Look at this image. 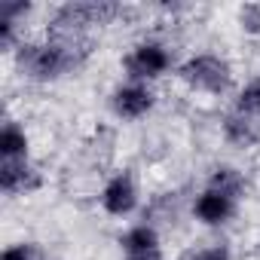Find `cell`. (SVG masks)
<instances>
[{"mask_svg": "<svg viewBox=\"0 0 260 260\" xmlns=\"http://www.w3.org/2000/svg\"><path fill=\"white\" fill-rule=\"evenodd\" d=\"M156 101H159V95L150 83H132V80L116 83L110 89V98H107L110 113L122 122H138V119L150 116Z\"/></svg>", "mask_w": 260, "mask_h": 260, "instance_id": "cell-6", "label": "cell"}, {"mask_svg": "<svg viewBox=\"0 0 260 260\" xmlns=\"http://www.w3.org/2000/svg\"><path fill=\"white\" fill-rule=\"evenodd\" d=\"M119 68H122V77L132 80V83H156L162 80L166 74H172L178 68L175 61V52L166 40L159 37H141L135 40L132 46L125 49V55L119 58Z\"/></svg>", "mask_w": 260, "mask_h": 260, "instance_id": "cell-4", "label": "cell"}, {"mask_svg": "<svg viewBox=\"0 0 260 260\" xmlns=\"http://www.w3.org/2000/svg\"><path fill=\"white\" fill-rule=\"evenodd\" d=\"M125 7L113 0H71L52 10L46 34L55 37H89L92 28H107L125 19Z\"/></svg>", "mask_w": 260, "mask_h": 260, "instance_id": "cell-2", "label": "cell"}, {"mask_svg": "<svg viewBox=\"0 0 260 260\" xmlns=\"http://www.w3.org/2000/svg\"><path fill=\"white\" fill-rule=\"evenodd\" d=\"M236 19H239L242 34L260 40V4H245V7H239V10H236Z\"/></svg>", "mask_w": 260, "mask_h": 260, "instance_id": "cell-17", "label": "cell"}, {"mask_svg": "<svg viewBox=\"0 0 260 260\" xmlns=\"http://www.w3.org/2000/svg\"><path fill=\"white\" fill-rule=\"evenodd\" d=\"M122 257H132V254H150V251H162V236L159 230L150 223V220H141V223H132L125 226L116 239Z\"/></svg>", "mask_w": 260, "mask_h": 260, "instance_id": "cell-10", "label": "cell"}, {"mask_svg": "<svg viewBox=\"0 0 260 260\" xmlns=\"http://www.w3.org/2000/svg\"><path fill=\"white\" fill-rule=\"evenodd\" d=\"M98 205L107 217H132L138 208H141V190H138V181L128 169H119L113 175H107V181L101 184L98 190Z\"/></svg>", "mask_w": 260, "mask_h": 260, "instance_id": "cell-5", "label": "cell"}, {"mask_svg": "<svg viewBox=\"0 0 260 260\" xmlns=\"http://www.w3.org/2000/svg\"><path fill=\"white\" fill-rule=\"evenodd\" d=\"M31 13H34V4H28V0H0V22L25 25Z\"/></svg>", "mask_w": 260, "mask_h": 260, "instance_id": "cell-15", "label": "cell"}, {"mask_svg": "<svg viewBox=\"0 0 260 260\" xmlns=\"http://www.w3.org/2000/svg\"><path fill=\"white\" fill-rule=\"evenodd\" d=\"M92 52L89 37H55L43 34L37 40H22V46L10 55L16 71L31 83H58L68 74L80 71Z\"/></svg>", "mask_w": 260, "mask_h": 260, "instance_id": "cell-1", "label": "cell"}, {"mask_svg": "<svg viewBox=\"0 0 260 260\" xmlns=\"http://www.w3.org/2000/svg\"><path fill=\"white\" fill-rule=\"evenodd\" d=\"M16 159H31V135L19 119L7 116L0 125V162H16Z\"/></svg>", "mask_w": 260, "mask_h": 260, "instance_id": "cell-11", "label": "cell"}, {"mask_svg": "<svg viewBox=\"0 0 260 260\" xmlns=\"http://www.w3.org/2000/svg\"><path fill=\"white\" fill-rule=\"evenodd\" d=\"M257 248H260V239H257Z\"/></svg>", "mask_w": 260, "mask_h": 260, "instance_id": "cell-19", "label": "cell"}, {"mask_svg": "<svg viewBox=\"0 0 260 260\" xmlns=\"http://www.w3.org/2000/svg\"><path fill=\"white\" fill-rule=\"evenodd\" d=\"M205 187L217 190V193H226L233 196L236 202L245 199L248 193V175L239 169V166H230V162H220V166H211L208 178H205Z\"/></svg>", "mask_w": 260, "mask_h": 260, "instance_id": "cell-12", "label": "cell"}, {"mask_svg": "<svg viewBox=\"0 0 260 260\" xmlns=\"http://www.w3.org/2000/svg\"><path fill=\"white\" fill-rule=\"evenodd\" d=\"M230 110H236V113H242V116L260 122V74L248 77V80L233 92V107H230Z\"/></svg>", "mask_w": 260, "mask_h": 260, "instance_id": "cell-13", "label": "cell"}, {"mask_svg": "<svg viewBox=\"0 0 260 260\" xmlns=\"http://www.w3.org/2000/svg\"><path fill=\"white\" fill-rule=\"evenodd\" d=\"M175 77L193 92V95H226L233 89L236 71L233 61L220 52H190L187 58L178 61Z\"/></svg>", "mask_w": 260, "mask_h": 260, "instance_id": "cell-3", "label": "cell"}, {"mask_svg": "<svg viewBox=\"0 0 260 260\" xmlns=\"http://www.w3.org/2000/svg\"><path fill=\"white\" fill-rule=\"evenodd\" d=\"M0 260H46V254L37 242H10L0 251Z\"/></svg>", "mask_w": 260, "mask_h": 260, "instance_id": "cell-14", "label": "cell"}, {"mask_svg": "<svg viewBox=\"0 0 260 260\" xmlns=\"http://www.w3.org/2000/svg\"><path fill=\"white\" fill-rule=\"evenodd\" d=\"M184 260H233V248L226 242H205V245L193 248Z\"/></svg>", "mask_w": 260, "mask_h": 260, "instance_id": "cell-16", "label": "cell"}, {"mask_svg": "<svg viewBox=\"0 0 260 260\" xmlns=\"http://www.w3.org/2000/svg\"><path fill=\"white\" fill-rule=\"evenodd\" d=\"M46 184L43 169L34 159H16V162H0V190L7 199H25L40 193Z\"/></svg>", "mask_w": 260, "mask_h": 260, "instance_id": "cell-7", "label": "cell"}, {"mask_svg": "<svg viewBox=\"0 0 260 260\" xmlns=\"http://www.w3.org/2000/svg\"><path fill=\"white\" fill-rule=\"evenodd\" d=\"M122 260H166V251H150V254H132V257H122Z\"/></svg>", "mask_w": 260, "mask_h": 260, "instance_id": "cell-18", "label": "cell"}, {"mask_svg": "<svg viewBox=\"0 0 260 260\" xmlns=\"http://www.w3.org/2000/svg\"><path fill=\"white\" fill-rule=\"evenodd\" d=\"M190 214H193L196 223L217 230V226H226V223L239 214V202H236L233 196H226V193H217V190H211V187H202V190L193 196Z\"/></svg>", "mask_w": 260, "mask_h": 260, "instance_id": "cell-8", "label": "cell"}, {"mask_svg": "<svg viewBox=\"0 0 260 260\" xmlns=\"http://www.w3.org/2000/svg\"><path fill=\"white\" fill-rule=\"evenodd\" d=\"M220 138L236 150H254L260 144V122H254L236 110H226L220 119Z\"/></svg>", "mask_w": 260, "mask_h": 260, "instance_id": "cell-9", "label": "cell"}]
</instances>
